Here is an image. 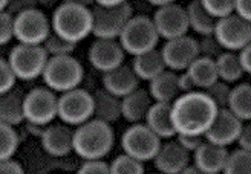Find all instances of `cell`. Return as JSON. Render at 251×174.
<instances>
[{
	"instance_id": "obj_1",
	"label": "cell",
	"mask_w": 251,
	"mask_h": 174,
	"mask_svg": "<svg viewBox=\"0 0 251 174\" xmlns=\"http://www.w3.org/2000/svg\"><path fill=\"white\" fill-rule=\"evenodd\" d=\"M218 110L204 90L179 95L172 103V119L176 134L205 136Z\"/></svg>"
},
{
	"instance_id": "obj_2",
	"label": "cell",
	"mask_w": 251,
	"mask_h": 174,
	"mask_svg": "<svg viewBox=\"0 0 251 174\" xmlns=\"http://www.w3.org/2000/svg\"><path fill=\"white\" fill-rule=\"evenodd\" d=\"M115 145V133L110 124L89 119L74 129V153L81 160L104 159Z\"/></svg>"
},
{
	"instance_id": "obj_3",
	"label": "cell",
	"mask_w": 251,
	"mask_h": 174,
	"mask_svg": "<svg viewBox=\"0 0 251 174\" xmlns=\"http://www.w3.org/2000/svg\"><path fill=\"white\" fill-rule=\"evenodd\" d=\"M51 26L63 39L78 44L92 35V8L61 2L52 12Z\"/></svg>"
},
{
	"instance_id": "obj_4",
	"label": "cell",
	"mask_w": 251,
	"mask_h": 174,
	"mask_svg": "<svg viewBox=\"0 0 251 174\" xmlns=\"http://www.w3.org/2000/svg\"><path fill=\"white\" fill-rule=\"evenodd\" d=\"M42 78L45 86L55 93H65L81 87L84 70L80 61L72 55L49 57Z\"/></svg>"
},
{
	"instance_id": "obj_5",
	"label": "cell",
	"mask_w": 251,
	"mask_h": 174,
	"mask_svg": "<svg viewBox=\"0 0 251 174\" xmlns=\"http://www.w3.org/2000/svg\"><path fill=\"white\" fill-rule=\"evenodd\" d=\"M159 39L161 37L152 17H147L144 14H133V17L124 26L118 40L126 54L135 57L158 47Z\"/></svg>"
},
{
	"instance_id": "obj_6",
	"label": "cell",
	"mask_w": 251,
	"mask_h": 174,
	"mask_svg": "<svg viewBox=\"0 0 251 174\" xmlns=\"http://www.w3.org/2000/svg\"><path fill=\"white\" fill-rule=\"evenodd\" d=\"M23 111L25 122L46 127L58 118V95L46 86L34 87L25 93Z\"/></svg>"
},
{
	"instance_id": "obj_7",
	"label": "cell",
	"mask_w": 251,
	"mask_h": 174,
	"mask_svg": "<svg viewBox=\"0 0 251 174\" xmlns=\"http://www.w3.org/2000/svg\"><path fill=\"white\" fill-rule=\"evenodd\" d=\"M49 55L43 46L19 43L8 52V61L17 80L32 81L43 75Z\"/></svg>"
},
{
	"instance_id": "obj_8",
	"label": "cell",
	"mask_w": 251,
	"mask_h": 174,
	"mask_svg": "<svg viewBox=\"0 0 251 174\" xmlns=\"http://www.w3.org/2000/svg\"><path fill=\"white\" fill-rule=\"evenodd\" d=\"M133 17L129 2L118 6H94L92 8V35L95 39L118 40L120 35Z\"/></svg>"
},
{
	"instance_id": "obj_9",
	"label": "cell",
	"mask_w": 251,
	"mask_h": 174,
	"mask_svg": "<svg viewBox=\"0 0 251 174\" xmlns=\"http://www.w3.org/2000/svg\"><path fill=\"white\" fill-rule=\"evenodd\" d=\"M94 118V95L83 89L68 90L58 95V119L71 127H78Z\"/></svg>"
},
{
	"instance_id": "obj_10",
	"label": "cell",
	"mask_w": 251,
	"mask_h": 174,
	"mask_svg": "<svg viewBox=\"0 0 251 174\" xmlns=\"http://www.w3.org/2000/svg\"><path fill=\"white\" fill-rule=\"evenodd\" d=\"M162 139L150 130L144 122L130 124V127L121 136V148L123 153L129 154L141 162L153 160Z\"/></svg>"
},
{
	"instance_id": "obj_11",
	"label": "cell",
	"mask_w": 251,
	"mask_h": 174,
	"mask_svg": "<svg viewBox=\"0 0 251 174\" xmlns=\"http://www.w3.org/2000/svg\"><path fill=\"white\" fill-rule=\"evenodd\" d=\"M51 32V19H48L39 8L22 12L14 17V39L19 43L42 46Z\"/></svg>"
},
{
	"instance_id": "obj_12",
	"label": "cell",
	"mask_w": 251,
	"mask_h": 174,
	"mask_svg": "<svg viewBox=\"0 0 251 174\" xmlns=\"http://www.w3.org/2000/svg\"><path fill=\"white\" fill-rule=\"evenodd\" d=\"M213 35L218 39L224 51L239 52L251 43V22L233 12L218 20Z\"/></svg>"
},
{
	"instance_id": "obj_13",
	"label": "cell",
	"mask_w": 251,
	"mask_h": 174,
	"mask_svg": "<svg viewBox=\"0 0 251 174\" xmlns=\"http://www.w3.org/2000/svg\"><path fill=\"white\" fill-rule=\"evenodd\" d=\"M166 66L175 72H184L199 57L198 40L190 35H182L178 39L166 40L161 47Z\"/></svg>"
},
{
	"instance_id": "obj_14",
	"label": "cell",
	"mask_w": 251,
	"mask_h": 174,
	"mask_svg": "<svg viewBox=\"0 0 251 174\" xmlns=\"http://www.w3.org/2000/svg\"><path fill=\"white\" fill-rule=\"evenodd\" d=\"M152 20L155 23L159 37L164 40H172L187 35L188 29H190L188 28L187 9L179 3H172L158 8Z\"/></svg>"
},
{
	"instance_id": "obj_15",
	"label": "cell",
	"mask_w": 251,
	"mask_h": 174,
	"mask_svg": "<svg viewBox=\"0 0 251 174\" xmlns=\"http://www.w3.org/2000/svg\"><path fill=\"white\" fill-rule=\"evenodd\" d=\"M126 51L123 49L120 40L109 39H95L87 52V60L94 69L106 73L124 63Z\"/></svg>"
},
{
	"instance_id": "obj_16",
	"label": "cell",
	"mask_w": 251,
	"mask_h": 174,
	"mask_svg": "<svg viewBox=\"0 0 251 174\" xmlns=\"http://www.w3.org/2000/svg\"><path fill=\"white\" fill-rule=\"evenodd\" d=\"M242 126H244V122L237 118L231 110H228L227 107L219 109L210 129L205 133V139L213 144L228 148L230 145L236 144Z\"/></svg>"
},
{
	"instance_id": "obj_17",
	"label": "cell",
	"mask_w": 251,
	"mask_h": 174,
	"mask_svg": "<svg viewBox=\"0 0 251 174\" xmlns=\"http://www.w3.org/2000/svg\"><path fill=\"white\" fill-rule=\"evenodd\" d=\"M152 162L161 174H181L188 165H192V154L176 139H169L161 144Z\"/></svg>"
},
{
	"instance_id": "obj_18",
	"label": "cell",
	"mask_w": 251,
	"mask_h": 174,
	"mask_svg": "<svg viewBox=\"0 0 251 174\" xmlns=\"http://www.w3.org/2000/svg\"><path fill=\"white\" fill-rule=\"evenodd\" d=\"M43 152L52 157H66L74 152V127L63 122H52L45 127L40 138Z\"/></svg>"
},
{
	"instance_id": "obj_19",
	"label": "cell",
	"mask_w": 251,
	"mask_h": 174,
	"mask_svg": "<svg viewBox=\"0 0 251 174\" xmlns=\"http://www.w3.org/2000/svg\"><path fill=\"white\" fill-rule=\"evenodd\" d=\"M230 152L227 147L213 144L210 141H204L198 150L192 154L193 165L208 174H222L227 165Z\"/></svg>"
},
{
	"instance_id": "obj_20",
	"label": "cell",
	"mask_w": 251,
	"mask_h": 174,
	"mask_svg": "<svg viewBox=\"0 0 251 174\" xmlns=\"http://www.w3.org/2000/svg\"><path fill=\"white\" fill-rule=\"evenodd\" d=\"M140 78L132 67V65H121L103 73V89L114 93L118 98H124L140 87Z\"/></svg>"
},
{
	"instance_id": "obj_21",
	"label": "cell",
	"mask_w": 251,
	"mask_h": 174,
	"mask_svg": "<svg viewBox=\"0 0 251 174\" xmlns=\"http://www.w3.org/2000/svg\"><path fill=\"white\" fill-rule=\"evenodd\" d=\"M144 124L162 141L176 138V130L172 119V104L169 103H153Z\"/></svg>"
},
{
	"instance_id": "obj_22",
	"label": "cell",
	"mask_w": 251,
	"mask_h": 174,
	"mask_svg": "<svg viewBox=\"0 0 251 174\" xmlns=\"http://www.w3.org/2000/svg\"><path fill=\"white\" fill-rule=\"evenodd\" d=\"M149 93L155 103L172 104L181 95L178 84V72L170 69L161 72L152 81H149Z\"/></svg>"
},
{
	"instance_id": "obj_23",
	"label": "cell",
	"mask_w": 251,
	"mask_h": 174,
	"mask_svg": "<svg viewBox=\"0 0 251 174\" xmlns=\"http://www.w3.org/2000/svg\"><path fill=\"white\" fill-rule=\"evenodd\" d=\"M123 103V118L130 124H140L146 121L150 107L155 103L149 90L138 87L136 90L121 98Z\"/></svg>"
},
{
	"instance_id": "obj_24",
	"label": "cell",
	"mask_w": 251,
	"mask_h": 174,
	"mask_svg": "<svg viewBox=\"0 0 251 174\" xmlns=\"http://www.w3.org/2000/svg\"><path fill=\"white\" fill-rule=\"evenodd\" d=\"M94 118L107 124H115L123 118V103L121 98L106 89H98L94 93Z\"/></svg>"
},
{
	"instance_id": "obj_25",
	"label": "cell",
	"mask_w": 251,
	"mask_h": 174,
	"mask_svg": "<svg viewBox=\"0 0 251 174\" xmlns=\"http://www.w3.org/2000/svg\"><path fill=\"white\" fill-rule=\"evenodd\" d=\"M132 67L136 73V77L141 81H152L156 75L167 69L164 57H162L161 49L155 47L152 51L144 54L135 55L132 61Z\"/></svg>"
},
{
	"instance_id": "obj_26",
	"label": "cell",
	"mask_w": 251,
	"mask_h": 174,
	"mask_svg": "<svg viewBox=\"0 0 251 174\" xmlns=\"http://www.w3.org/2000/svg\"><path fill=\"white\" fill-rule=\"evenodd\" d=\"M23 99L25 93L16 87L9 92L0 93V122L12 127L25 122Z\"/></svg>"
},
{
	"instance_id": "obj_27",
	"label": "cell",
	"mask_w": 251,
	"mask_h": 174,
	"mask_svg": "<svg viewBox=\"0 0 251 174\" xmlns=\"http://www.w3.org/2000/svg\"><path fill=\"white\" fill-rule=\"evenodd\" d=\"M187 9V19H188V28L199 37H205L215 34V28L218 19L213 17L210 12L201 3V0H192L185 6Z\"/></svg>"
},
{
	"instance_id": "obj_28",
	"label": "cell",
	"mask_w": 251,
	"mask_h": 174,
	"mask_svg": "<svg viewBox=\"0 0 251 174\" xmlns=\"http://www.w3.org/2000/svg\"><path fill=\"white\" fill-rule=\"evenodd\" d=\"M190 78L193 80L198 90H205L211 84H215L219 80L216 60L207 57H198L193 63L185 70Z\"/></svg>"
},
{
	"instance_id": "obj_29",
	"label": "cell",
	"mask_w": 251,
	"mask_h": 174,
	"mask_svg": "<svg viewBox=\"0 0 251 174\" xmlns=\"http://www.w3.org/2000/svg\"><path fill=\"white\" fill-rule=\"evenodd\" d=\"M216 67H218L219 80L228 83V84L237 83L245 75V70H244L242 63H241L239 52L224 51L216 58Z\"/></svg>"
},
{
	"instance_id": "obj_30",
	"label": "cell",
	"mask_w": 251,
	"mask_h": 174,
	"mask_svg": "<svg viewBox=\"0 0 251 174\" xmlns=\"http://www.w3.org/2000/svg\"><path fill=\"white\" fill-rule=\"evenodd\" d=\"M227 109L231 110L242 122L251 121V84L250 83H239L233 87Z\"/></svg>"
},
{
	"instance_id": "obj_31",
	"label": "cell",
	"mask_w": 251,
	"mask_h": 174,
	"mask_svg": "<svg viewBox=\"0 0 251 174\" xmlns=\"http://www.w3.org/2000/svg\"><path fill=\"white\" fill-rule=\"evenodd\" d=\"M20 144L19 133L12 126L0 122V160L12 159Z\"/></svg>"
},
{
	"instance_id": "obj_32",
	"label": "cell",
	"mask_w": 251,
	"mask_h": 174,
	"mask_svg": "<svg viewBox=\"0 0 251 174\" xmlns=\"http://www.w3.org/2000/svg\"><path fill=\"white\" fill-rule=\"evenodd\" d=\"M222 174H251V152L242 150V148L230 152Z\"/></svg>"
},
{
	"instance_id": "obj_33",
	"label": "cell",
	"mask_w": 251,
	"mask_h": 174,
	"mask_svg": "<svg viewBox=\"0 0 251 174\" xmlns=\"http://www.w3.org/2000/svg\"><path fill=\"white\" fill-rule=\"evenodd\" d=\"M109 165L110 174H146L144 162L126 153L117 156Z\"/></svg>"
},
{
	"instance_id": "obj_34",
	"label": "cell",
	"mask_w": 251,
	"mask_h": 174,
	"mask_svg": "<svg viewBox=\"0 0 251 174\" xmlns=\"http://www.w3.org/2000/svg\"><path fill=\"white\" fill-rule=\"evenodd\" d=\"M43 49L46 51V54L49 57H63V55H72L77 44L63 39L58 34H55L54 31L48 35V39L45 40V43L42 44Z\"/></svg>"
},
{
	"instance_id": "obj_35",
	"label": "cell",
	"mask_w": 251,
	"mask_h": 174,
	"mask_svg": "<svg viewBox=\"0 0 251 174\" xmlns=\"http://www.w3.org/2000/svg\"><path fill=\"white\" fill-rule=\"evenodd\" d=\"M231 90H233L231 84L225 83L222 80H218L215 84H211L208 89H205L204 92L210 96V99L216 104L218 109H225L228 106Z\"/></svg>"
},
{
	"instance_id": "obj_36",
	"label": "cell",
	"mask_w": 251,
	"mask_h": 174,
	"mask_svg": "<svg viewBox=\"0 0 251 174\" xmlns=\"http://www.w3.org/2000/svg\"><path fill=\"white\" fill-rule=\"evenodd\" d=\"M201 3L218 20L236 12V0H201Z\"/></svg>"
},
{
	"instance_id": "obj_37",
	"label": "cell",
	"mask_w": 251,
	"mask_h": 174,
	"mask_svg": "<svg viewBox=\"0 0 251 174\" xmlns=\"http://www.w3.org/2000/svg\"><path fill=\"white\" fill-rule=\"evenodd\" d=\"M198 46H199V55L201 57L216 60L224 52V47L221 46V43L218 42V39L213 34L205 35V37H199Z\"/></svg>"
},
{
	"instance_id": "obj_38",
	"label": "cell",
	"mask_w": 251,
	"mask_h": 174,
	"mask_svg": "<svg viewBox=\"0 0 251 174\" xmlns=\"http://www.w3.org/2000/svg\"><path fill=\"white\" fill-rule=\"evenodd\" d=\"M17 77L12 70L8 58H0V93L9 92L16 87Z\"/></svg>"
},
{
	"instance_id": "obj_39",
	"label": "cell",
	"mask_w": 251,
	"mask_h": 174,
	"mask_svg": "<svg viewBox=\"0 0 251 174\" xmlns=\"http://www.w3.org/2000/svg\"><path fill=\"white\" fill-rule=\"evenodd\" d=\"M14 39V17L9 12H0V46H6Z\"/></svg>"
},
{
	"instance_id": "obj_40",
	"label": "cell",
	"mask_w": 251,
	"mask_h": 174,
	"mask_svg": "<svg viewBox=\"0 0 251 174\" xmlns=\"http://www.w3.org/2000/svg\"><path fill=\"white\" fill-rule=\"evenodd\" d=\"M77 174H110V165L104 159L83 160L77 168Z\"/></svg>"
},
{
	"instance_id": "obj_41",
	"label": "cell",
	"mask_w": 251,
	"mask_h": 174,
	"mask_svg": "<svg viewBox=\"0 0 251 174\" xmlns=\"http://www.w3.org/2000/svg\"><path fill=\"white\" fill-rule=\"evenodd\" d=\"M35 8H39V2L37 0H8L6 12H9L12 17H16L22 14V12H26Z\"/></svg>"
},
{
	"instance_id": "obj_42",
	"label": "cell",
	"mask_w": 251,
	"mask_h": 174,
	"mask_svg": "<svg viewBox=\"0 0 251 174\" xmlns=\"http://www.w3.org/2000/svg\"><path fill=\"white\" fill-rule=\"evenodd\" d=\"M176 141L185 148V150L193 154L198 148L204 144L205 136H199V134H176Z\"/></svg>"
},
{
	"instance_id": "obj_43",
	"label": "cell",
	"mask_w": 251,
	"mask_h": 174,
	"mask_svg": "<svg viewBox=\"0 0 251 174\" xmlns=\"http://www.w3.org/2000/svg\"><path fill=\"white\" fill-rule=\"evenodd\" d=\"M236 144L239 148H242V150L251 152V121L244 122L241 133H239V136H237Z\"/></svg>"
},
{
	"instance_id": "obj_44",
	"label": "cell",
	"mask_w": 251,
	"mask_h": 174,
	"mask_svg": "<svg viewBox=\"0 0 251 174\" xmlns=\"http://www.w3.org/2000/svg\"><path fill=\"white\" fill-rule=\"evenodd\" d=\"M0 174H26L22 167L14 159H5L0 160Z\"/></svg>"
},
{
	"instance_id": "obj_45",
	"label": "cell",
	"mask_w": 251,
	"mask_h": 174,
	"mask_svg": "<svg viewBox=\"0 0 251 174\" xmlns=\"http://www.w3.org/2000/svg\"><path fill=\"white\" fill-rule=\"evenodd\" d=\"M178 84H179L181 95L182 93H190V92L198 90L195 83H193V80L190 78V75H188L185 70L184 72H178Z\"/></svg>"
},
{
	"instance_id": "obj_46",
	"label": "cell",
	"mask_w": 251,
	"mask_h": 174,
	"mask_svg": "<svg viewBox=\"0 0 251 174\" xmlns=\"http://www.w3.org/2000/svg\"><path fill=\"white\" fill-rule=\"evenodd\" d=\"M236 14L251 22V0H236Z\"/></svg>"
},
{
	"instance_id": "obj_47",
	"label": "cell",
	"mask_w": 251,
	"mask_h": 174,
	"mask_svg": "<svg viewBox=\"0 0 251 174\" xmlns=\"http://www.w3.org/2000/svg\"><path fill=\"white\" fill-rule=\"evenodd\" d=\"M239 57H241V63H242L245 73L251 75V43L247 44L242 51H239Z\"/></svg>"
},
{
	"instance_id": "obj_48",
	"label": "cell",
	"mask_w": 251,
	"mask_h": 174,
	"mask_svg": "<svg viewBox=\"0 0 251 174\" xmlns=\"http://www.w3.org/2000/svg\"><path fill=\"white\" fill-rule=\"evenodd\" d=\"M95 2V6H118V5H123L126 3L127 0H94Z\"/></svg>"
},
{
	"instance_id": "obj_49",
	"label": "cell",
	"mask_w": 251,
	"mask_h": 174,
	"mask_svg": "<svg viewBox=\"0 0 251 174\" xmlns=\"http://www.w3.org/2000/svg\"><path fill=\"white\" fill-rule=\"evenodd\" d=\"M65 3H74V5H80V6H86V8H94L95 2L94 0H61Z\"/></svg>"
},
{
	"instance_id": "obj_50",
	"label": "cell",
	"mask_w": 251,
	"mask_h": 174,
	"mask_svg": "<svg viewBox=\"0 0 251 174\" xmlns=\"http://www.w3.org/2000/svg\"><path fill=\"white\" fill-rule=\"evenodd\" d=\"M147 3H150L152 6H155L156 9L158 8H162V6H167V5H172V3H176V0H146Z\"/></svg>"
},
{
	"instance_id": "obj_51",
	"label": "cell",
	"mask_w": 251,
	"mask_h": 174,
	"mask_svg": "<svg viewBox=\"0 0 251 174\" xmlns=\"http://www.w3.org/2000/svg\"><path fill=\"white\" fill-rule=\"evenodd\" d=\"M39 2V6H43V8H57L60 3H61V0H37Z\"/></svg>"
},
{
	"instance_id": "obj_52",
	"label": "cell",
	"mask_w": 251,
	"mask_h": 174,
	"mask_svg": "<svg viewBox=\"0 0 251 174\" xmlns=\"http://www.w3.org/2000/svg\"><path fill=\"white\" fill-rule=\"evenodd\" d=\"M181 174H208V173H205V171H202V170H199L198 167H195V165L192 164V165H188Z\"/></svg>"
},
{
	"instance_id": "obj_53",
	"label": "cell",
	"mask_w": 251,
	"mask_h": 174,
	"mask_svg": "<svg viewBox=\"0 0 251 174\" xmlns=\"http://www.w3.org/2000/svg\"><path fill=\"white\" fill-rule=\"evenodd\" d=\"M6 6H8V0H0V12L6 11Z\"/></svg>"
},
{
	"instance_id": "obj_54",
	"label": "cell",
	"mask_w": 251,
	"mask_h": 174,
	"mask_svg": "<svg viewBox=\"0 0 251 174\" xmlns=\"http://www.w3.org/2000/svg\"><path fill=\"white\" fill-rule=\"evenodd\" d=\"M153 174H161V173H153Z\"/></svg>"
}]
</instances>
